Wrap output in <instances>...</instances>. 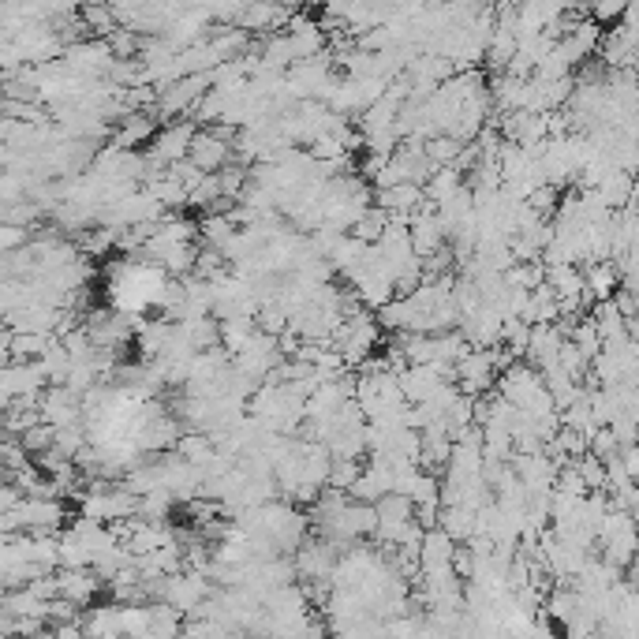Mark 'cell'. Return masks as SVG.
I'll return each instance as SVG.
<instances>
[{
    "label": "cell",
    "instance_id": "5",
    "mask_svg": "<svg viewBox=\"0 0 639 639\" xmlns=\"http://www.w3.org/2000/svg\"><path fill=\"white\" fill-rule=\"evenodd\" d=\"M625 12H628L625 4H595V8H591V19L602 23V19H617V15H625Z\"/></svg>",
    "mask_w": 639,
    "mask_h": 639
},
{
    "label": "cell",
    "instance_id": "4",
    "mask_svg": "<svg viewBox=\"0 0 639 639\" xmlns=\"http://www.w3.org/2000/svg\"><path fill=\"white\" fill-rule=\"evenodd\" d=\"M60 598L71 602L75 610L94 606V598L101 595V576L94 568H60Z\"/></svg>",
    "mask_w": 639,
    "mask_h": 639
},
{
    "label": "cell",
    "instance_id": "3",
    "mask_svg": "<svg viewBox=\"0 0 639 639\" xmlns=\"http://www.w3.org/2000/svg\"><path fill=\"white\" fill-rule=\"evenodd\" d=\"M232 128H210L195 135V146H191V165H199L206 176H217V172L228 169L232 161Z\"/></svg>",
    "mask_w": 639,
    "mask_h": 639
},
{
    "label": "cell",
    "instance_id": "1",
    "mask_svg": "<svg viewBox=\"0 0 639 639\" xmlns=\"http://www.w3.org/2000/svg\"><path fill=\"white\" fill-rule=\"evenodd\" d=\"M169 273L161 270L150 258H120L116 266H109V281H105V296L109 307L128 318H139L142 311L161 307V296L169 288Z\"/></svg>",
    "mask_w": 639,
    "mask_h": 639
},
{
    "label": "cell",
    "instance_id": "2",
    "mask_svg": "<svg viewBox=\"0 0 639 639\" xmlns=\"http://www.w3.org/2000/svg\"><path fill=\"white\" fill-rule=\"evenodd\" d=\"M68 524V509L60 497H27L19 509L4 512V535H53Z\"/></svg>",
    "mask_w": 639,
    "mask_h": 639
}]
</instances>
